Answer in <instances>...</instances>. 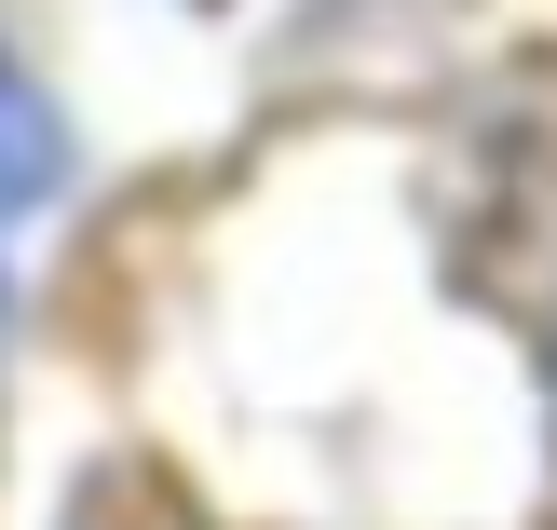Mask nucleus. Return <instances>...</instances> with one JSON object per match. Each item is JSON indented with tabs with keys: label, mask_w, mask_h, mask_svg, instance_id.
<instances>
[{
	"label": "nucleus",
	"mask_w": 557,
	"mask_h": 530,
	"mask_svg": "<svg viewBox=\"0 0 557 530\" xmlns=\"http://www.w3.org/2000/svg\"><path fill=\"white\" fill-rule=\"evenodd\" d=\"M41 190H54V109L27 96V69L0 54V232L41 218Z\"/></svg>",
	"instance_id": "obj_1"
}]
</instances>
